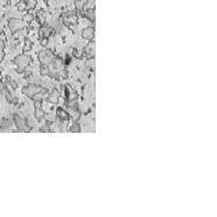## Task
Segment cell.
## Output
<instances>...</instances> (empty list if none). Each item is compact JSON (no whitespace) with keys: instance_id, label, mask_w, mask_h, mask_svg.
Listing matches in <instances>:
<instances>
[{"instance_id":"1","label":"cell","mask_w":217,"mask_h":217,"mask_svg":"<svg viewBox=\"0 0 217 217\" xmlns=\"http://www.w3.org/2000/svg\"><path fill=\"white\" fill-rule=\"evenodd\" d=\"M47 70H48V75L50 77L61 78L67 76L65 75L67 74L65 72V65L62 63L61 60H54L52 64L49 67H47Z\"/></svg>"},{"instance_id":"2","label":"cell","mask_w":217,"mask_h":217,"mask_svg":"<svg viewBox=\"0 0 217 217\" xmlns=\"http://www.w3.org/2000/svg\"><path fill=\"white\" fill-rule=\"evenodd\" d=\"M41 92L47 94L48 91H47V89L40 87V85H36V84H29V85H27L22 89V94H25L29 98H33L34 96H36L37 94H41Z\"/></svg>"},{"instance_id":"3","label":"cell","mask_w":217,"mask_h":217,"mask_svg":"<svg viewBox=\"0 0 217 217\" xmlns=\"http://www.w3.org/2000/svg\"><path fill=\"white\" fill-rule=\"evenodd\" d=\"M32 59L29 56L26 55H22V56H19L15 59V65H17V70L19 72H24L25 69L28 67V64L30 63Z\"/></svg>"},{"instance_id":"4","label":"cell","mask_w":217,"mask_h":217,"mask_svg":"<svg viewBox=\"0 0 217 217\" xmlns=\"http://www.w3.org/2000/svg\"><path fill=\"white\" fill-rule=\"evenodd\" d=\"M39 60L41 62L42 67L47 68V67H49L53 63V61L55 60V56H54L50 52H41L39 54Z\"/></svg>"},{"instance_id":"5","label":"cell","mask_w":217,"mask_h":217,"mask_svg":"<svg viewBox=\"0 0 217 217\" xmlns=\"http://www.w3.org/2000/svg\"><path fill=\"white\" fill-rule=\"evenodd\" d=\"M62 90H63V96H64V98H65L67 102H74V101H76L77 94H76V91L70 87V85L63 84V85H62Z\"/></svg>"},{"instance_id":"6","label":"cell","mask_w":217,"mask_h":217,"mask_svg":"<svg viewBox=\"0 0 217 217\" xmlns=\"http://www.w3.org/2000/svg\"><path fill=\"white\" fill-rule=\"evenodd\" d=\"M14 122H15V125H17V127L19 129L20 131H27L29 130V126H28V124H27V120L25 119H22L21 117H19L18 114H14Z\"/></svg>"},{"instance_id":"7","label":"cell","mask_w":217,"mask_h":217,"mask_svg":"<svg viewBox=\"0 0 217 217\" xmlns=\"http://www.w3.org/2000/svg\"><path fill=\"white\" fill-rule=\"evenodd\" d=\"M35 117H36L37 120H42L46 117V113L42 110L41 101H35Z\"/></svg>"},{"instance_id":"8","label":"cell","mask_w":217,"mask_h":217,"mask_svg":"<svg viewBox=\"0 0 217 217\" xmlns=\"http://www.w3.org/2000/svg\"><path fill=\"white\" fill-rule=\"evenodd\" d=\"M60 96L61 95H60V92H59L57 89H53V91L49 94V96H48V102L52 103V104H56V103L59 102Z\"/></svg>"},{"instance_id":"9","label":"cell","mask_w":217,"mask_h":217,"mask_svg":"<svg viewBox=\"0 0 217 217\" xmlns=\"http://www.w3.org/2000/svg\"><path fill=\"white\" fill-rule=\"evenodd\" d=\"M56 116H57V118L62 120V122H68V119H69V114L67 111H64L63 109H59L57 111H56Z\"/></svg>"},{"instance_id":"10","label":"cell","mask_w":217,"mask_h":217,"mask_svg":"<svg viewBox=\"0 0 217 217\" xmlns=\"http://www.w3.org/2000/svg\"><path fill=\"white\" fill-rule=\"evenodd\" d=\"M49 130L50 132H61L62 131V126L60 123H52L49 124Z\"/></svg>"},{"instance_id":"11","label":"cell","mask_w":217,"mask_h":217,"mask_svg":"<svg viewBox=\"0 0 217 217\" xmlns=\"http://www.w3.org/2000/svg\"><path fill=\"white\" fill-rule=\"evenodd\" d=\"M70 132H81V129H79V126H78V124L76 122L72 123V125L70 126Z\"/></svg>"},{"instance_id":"12","label":"cell","mask_w":217,"mask_h":217,"mask_svg":"<svg viewBox=\"0 0 217 217\" xmlns=\"http://www.w3.org/2000/svg\"><path fill=\"white\" fill-rule=\"evenodd\" d=\"M83 36H85L87 39H91V36H92V29H88V30H85V32L83 33Z\"/></svg>"},{"instance_id":"13","label":"cell","mask_w":217,"mask_h":217,"mask_svg":"<svg viewBox=\"0 0 217 217\" xmlns=\"http://www.w3.org/2000/svg\"><path fill=\"white\" fill-rule=\"evenodd\" d=\"M41 132H50V130H49V124L43 126V127H41Z\"/></svg>"}]
</instances>
